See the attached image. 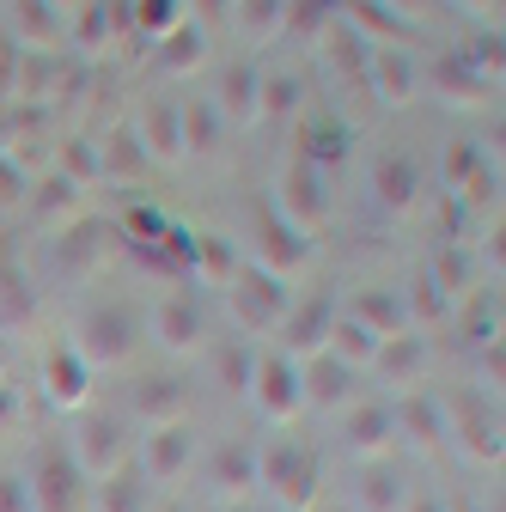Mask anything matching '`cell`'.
Masks as SVG:
<instances>
[{
    "label": "cell",
    "instance_id": "6da1fadb",
    "mask_svg": "<svg viewBox=\"0 0 506 512\" xmlns=\"http://www.w3.org/2000/svg\"><path fill=\"white\" fill-rule=\"evenodd\" d=\"M318 452H311L305 439L281 433L269 445H257V488L275 494L281 512H311V500H318Z\"/></svg>",
    "mask_w": 506,
    "mask_h": 512
},
{
    "label": "cell",
    "instance_id": "7a4b0ae2",
    "mask_svg": "<svg viewBox=\"0 0 506 512\" xmlns=\"http://www.w3.org/2000/svg\"><path fill=\"white\" fill-rule=\"evenodd\" d=\"M135 342H141V324H135L129 305H92V311L80 317V330H74V354H80L92 372L129 366V360H135Z\"/></svg>",
    "mask_w": 506,
    "mask_h": 512
},
{
    "label": "cell",
    "instance_id": "3957f363",
    "mask_svg": "<svg viewBox=\"0 0 506 512\" xmlns=\"http://www.w3.org/2000/svg\"><path fill=\"white\" fill-rule=\"evenodd\" d=\"M226 299H232L238 330H250V342L269 336V330H281V317L293 311L287 281H281V275H269V269H257V263H238V275H232Z\"/></svg>",
    "mask_w": 506,
    "mask_h": 512
},
{
    "label": "cell",
    "instance_id": "277c9868",
    "mask_svg": "<svg viewBox=\"0 0 506 512\" xmlns=\"http://www.w3.org/2000/svg\"><path fill=\"white\" fill-rule=\"evenodd\" d=\"M68 458H74V470L86 476V488L104 482V476H116V470H129V427H122L116 415L80 409V427H74Z\"/></svg>",
    "mask_w": 506,
    "mask_h": 512
},
{
    "label": "cell",
    "instance_id": "5b68a950",
    "mask_svg": "<svg viewBox=\"0 0 506 512\" xmlns=\"http://www.w3.org/2000/svg\"><path fill=\"white\" fill-rule=\"evenodd\" d=\"M250 403L269 427H293L299 409H305V378H299V360H287L281 348L275 354H257L250 366Z\"/></svg>",
    "mask_w": 506,
    "mask_h": 512
},
{
    "label": "cell",
    "instance_id": "8992f818",
    "mask_svg": "<svg viewBox=\"0 0 506 512\" xmlns=\"http://www.w3.org/2000/svg\"><path fill=\"white\" fill-rule=\"evenodd\" d=\"M287 226H299L305 238L318 232L324 220H330V189H324V171L318 165H305V159H293L287 171H281V189H275V202H269Z\"/></svg>",
    "mask_w": 506,
    "mask_h": 512
},
{
    "label": "cell",
    "instance_id": "52a82bcc",
    "mask_svg": "<svg viewBox=\"0 0 506 512\" xmlns=\"http://www.w3.org/2000/svg\"><path fill=\"white\" fill-rule=\"evenodd\" d=\"M92 366L74 354V342H55L49 354H43V366H37V384H43V397H49V409H61V415H80L86 403H92Z\"/></svg>",
    "mask_w": 506,
    "mask_h": 512
},
{
    "label": "cell",
    "instance_id": "ba28073f",
    "mask_svg": "<svg viewBox=\"0 0 506 512\" xmlns=\"http://www.w3.org/2000/svg\"><path fill=\"white\" fill-rule=\"evenodd\" d=\"M25 488H31V512H86V476L74 470L68 452H55V445L37 458Z\"/></svg>",
    "mask_w": 506,
    "mask_h": 512
},
{
    "label": "cell",
    "instance_id": "9c48e42d",
    "mask_svg": "<svg viewBox=\"0 0 506 512\" xmlns=\"http://www.w3.org/2000/svg\"><path fill=\"white\" fill-rule=\"evenodd\" d=\"M336 317H342V305L330 299V293H318V299H305V305H293L287 317H281V354L287 360H318L324 348H330V330H336Z\"/></svg>",
    "mask_w": 506,
    "mask_h": 512
},
{
    "label": "cell",
    "instance_id": "30bf717a",
    "mask_svg": "<svg viewBox=\"0 0 506 512\" xmlns=\"http://www.w3.org/2000/svg\"><path fill=\"white\" fill-rule=\"evenodd\" d=\"M342 445L360 464L397 458V415H391V403H348L342 409Z\"/></svg>",
    "mask_w": 506,
    "mask_h": 512
},
{
    "label": "cell",
    "instance_id": "8fae6325",
    "mask_svg": "<svg viewBox=\"0 0 506 512\" xmlns=\"http://www.w3.org/2000/svg\"><path fill=\"white\" fill-rule=\"evenodd\" d=\"M153 342L165 354H202V299L189 287H171L159 305H153Z\"/></svg>",
    "mask_w": 506,
    "mask_h": 512
},
{
    "label": "cell",
    "instance_id": "7c38bea8",
    "mask_svg": "<svg viewBox=\"0 0 506 512\" xmlns=\"http://www.w3.org/2000/svg\"><path fill=\"white\" fill-rule=\"evenodd\" d=\"M305 256H311V238H305L299 226H287V220L263 202V208H257V244H250V263L287 281V275L305 263Z\"/></svg>",
    "mask_w": 506,
    "mask_h": 512
},
{
    "label": "cell",
    "instance_id": "4fadbf2b",
    "mask_svg": "<svg viewBox=\"0 0 506 512\" xmlns=\"http://www.w3.org/2000/svg\"><path fill=\"white\" fill-rule=\"evenodd\" d=\"M446 421H458V439L476 464H500V415L488 391H458L446 403Z\"/></svg>",
    "mask_w": 506,
    "mask_h": 512
},
{
    "label": "cell",
    "instance_id": "5bb4252c",
    "mask_svg": "<svg viewBox=\"0 0 506 512\" xmlns=\"http://www.w3.org/2000/svg\"><path fill=\"white\" fill-rule=\"evenodd\" d=\"M208 488L220 506H250L257 494V445L250 439H226L220 452L208 458Z\"/></svg>",
    "mask_w": 506,
    "mask_h": 512
},
{
    "label": "cell",
    "instance_id": "9a60e30c",
    "mask_svg": "<svg viewBox=\"0 0 506 512\" xmlns=\"http://www.w3.org/2000/svg\"><path fill=\"white\" fill-rule=\"evenodd\" d=\"M427 366H433V348H427V336H421V330L385 336V342L372 348V372L385 378V384H397V391H421Z\"/></svg>",
    "mask_w": 506,
    "mask_h": 512
},
{
    "label": "cell",
    "instance_id": "2e32d148",
    "mask_svg": "<svg viewBox=\"0 0 506 512\" xmlns=\"http://www.w3.org/2000/svg\"><path fill=\"white\" fill-rule=\"evenodd\" d=\"M366 86L378 92V104H409V98L421 92L415 55L397 49V43H372V55H366Z\"/></svg>",
    "mask_w": 506,
    "mask_h": 512
},
{
    "label": "cell",
    "instance_id": "e0dca14e",
    "mask_svg": "<svg viewBox=\"0 0 506 512\" xmlns=\"http://www.w3.org/2000/svg\"><path fill=\"white\" fill-rule=\"evenodd\" d=\"M189 384L177 378V372H153V378H141L135 384V415H141V427H189Z\"/></svg>",
    "mask_w": 506,
    "mask_h": 512
},
{
    "label": "cell",
    "instance_id": "ac0fdd59",
    "mask_svg": "<svg viewBox=\"0 0 506 512\" xmlns=\"http://www.w3.org/2000/svg\"><path fill=\"white\" fill-rule=\"evenodd\" d=\"M196 458V439L189 427H147L141 433V482H177Z\"/></svg>",
    "mask_w": 506,
    "mask_h": 512
},
{
    "label": "cell",
    "instance_id": "d6986e66",
    "mask_svg": "<svg viewBox=\"0 0 506 512\" xmlns=\"http://www.w3.org/2000/svg\"><path fill=\"white\" fill-rule=\"evenodd\" d=\"M214 110H220V122H263V68L257 61H232L220 74Z\"/></svg>",
    "mask_w": 506,
    "mask_h": 512
},
{
    "label": "cell",
    "instance_id": "ffe728a7",
    "mask_svg": "<svg viewBox=\"0 0 506 512\" xmlns=\"http://www.w3.org/2000/svg\"><path fill=\"white\" fill-rule=\"evenodd\" d=\"M135 141H141L147 165H177V159H183V135H177V98H147V104H141Z\"/></svg>",
    "mask_w": 506,
    "mask_h": 512
},
{
    "label": "cell",
    "instance_id": "44dd1931",
    "mask_svg": "<svg viewBox=\"0 0 506 512\" xmlns=\"http://www.w3.org/2000/svg\"><path fill=\"white\" fill-rule=\"evenodd\" d=\"M61 13L49 7V0H13V49H25V55H61Z\"/></svg>",
    "mask_w": 506,
    "mask_h": 512
},
{
    "label": "cell",
    "instance_id": "7402d4cb",
    "mask_svg": "<svg viewBox=\"0 0 506 512\" xmlns=\"http://www.w3.org/2000/svg\"><path fill=\"white\" fill-rule=\"evenodd\" d=\"M391 415H397V439L409 433L415 445H427V452H439V445H446V397L403 391V397L391 403Z\"/></svg>",
    "mask_w": 506,
    "mask_h": 512
},
{
    "label": "cell",
    "instance_id": "603a6c76",
    "mask_svg": "<svg viewBox=\"0 0 506 512\" xmlns=\"http://www.w3.org/2000/svg\"><path fill=\"white\" fill-rule=\"evenodd\" d=\"M68 37L86 55H104V49H116V37H129V7L122 0H80V19Z\"/></svg>",
    "mask_w": 506,
    "mask_h": 512
},
{
    "label": "cell",
    "instance_id": "cb8c5ba5",
    "mask_svg": "<svg viewBox=\"0 0 506 512\" xmlns=\"http://www.w3.org/2000/svg\"><path fill=\"white\" fill-rule=\"evenodd\" d=\"M299 378H305V409H348L354 403V366H342L336 354L305 360Z\"/></svg>",
    "mask_w": 506,
    "mask_h": 512
},
{
    "label": "cell",
    "instance_id": "d4e9b609",
    "mask_svg": "<svg viewBox=\"0 0 506 512\" xmlns=\"http://www.w3.org/2000/svg\"><path fill=\"white\" fill-rule=\"evenodd\" d=\"M409 494H415V482L397 470V458L366 464V470H360V482H354L360 512H403V506H409Z\"/></svg>",
    "mask_w": 506,
    "mask_h": 512
},
{
    "label": "cell",
    "instance_id": "484cf974",
    "mask_svg": "<svg viewBox=\"0 0 506 512\" xmlns=\"http://www.w3.org/2000/svg\"><path fill=\"white\" fill-rule=\"evenodd\" d=\"M372 196L385 202V208H415L421 202V165L409 153H378L372 159Z\"/></svg>",
    "mask_w": 506,
    "mask_h": 512
},
{
    "label": "cell",
    "instance_id": "4316f807",
    "mask_svg": "<svg viewBox=\"0 0 506 512\" xmlns=\"http://www.w3.org/2000/svg\"><path fill=\"white\" fill-rule=\"evenodd\" d=\"M86 512H153V488L141 482V470H116L104 482L86 488Z\"/></svg>",
    "mask_w": 506,
    "mask_h": 512
},
{
    "label": "cell",
    "instance_id": "83f0119b",
    "mask_svg": "<svg viewBox=\"0 0 506 512\" xmlns=\"http://www.w3.org/2000/svg\"><path fill=\"white\" fill-rule=\"evenodd\" d=\"M348 317H354V324H366L378 342L409 330V305H403V293H391V287H366V293L348 305Z\"/></svg>",
    "mask_w": 506,
    "mask_h": 512
},
{
    "label": "cell",
    "instance_id": "f1b7e54d",
    "mask_svg": "<svg viewBox=\"0 0 506 512\" xmlns=\"http://www.w3.org/2000/svg\"><path fill=\"white\" fill-rule=\"evenodd\" d=\"M183 256H189V269L202 275V287H232V275H238V250L220 232H189Z\"/></svg>",
    "mask_w": 506,
    "mask_h": 512
},
{
    "label": "cell",
    "instance_id": "f546056e",
    "mask_svg": "<svg viewBox=\"0 0 506 512\" xmlns=\"http://www.w3.org/2000/svg\"><path fill=\"white\" fill-rule=\"evenodd\" d=\"M104 238L110 232L92 226V220L55 232V263H61V275H92V263H104Z\"/></svg>",
    "mask_w": 506,
    "mask_h": 512
},
{
    "label": "cell",
    "instance_id": "4dcf8cb0",
    "mask_svg": "<svg viewBox=\"0 0 506 512\" xmlns=\"http://www.w3.org/2000/svg\"><path fill=\"white\" fill-rule=\"evenodd\" d=\"M37 324V287L25 269H0V336H19Z\"/></svg>",
    "mask_w": 506,
    "mask_h": 512
},
{
    "label": "cell",
    "instance_id": "1f68e13d",
    "mask_svg": "<svg viewBox=\"0 0 506 512\" xmlns=\"http://www.w3.org/2000/svg\"><path fill=\"white\" fill-rule=\"evenodd\" d=\"M98 171H104V183H135V177L153 171L141 141H135V128H110V141L98 147Z\"/></svg>",
    "mask_w": 506,
    "mask_h": 512
},
{
    "label": "cell",
    "instance_id": "d6a6232c",
    "mask_svg": "<svg viewBox=\"0 0 506 512\" xmlns=\"http://www.w3.org/2000/svg\"><path fill=\"white\" fill-rule=\"evenodd\" d=\"M208 61V25H196V19H183L165 43H159V68L165 74H196Z\"/></svg>",
    "mask_w": 506,
    "mask_h": 512
},
{
    "label": "cell",
    "instance_id": "836d02e7",
    "mask_svg": "<svg viewBox=\"0 0 506 512\" xmlns=\"http://www.w3.org/2000/svg\"><path fill=\"white\" fill-rule=\"evenodd\" d=\"M177 135H183V153H214L220 147V110L214 98H177Z\"/></svg>",
    "mask_w": 506,
    "mask_h": 512
},
{
    "label": "cell",
    "instance_id": "e575fe53",
    "mask_svg": "<svg viewBox=\"0 0 506 512\" xmlns=\"http://www.w3.org/2000/svg\"><path fill=\"white\" fill-rule=\"evenodd\" d=\"M122 7H129V31L153 37V43H165L189 19V0H122Z\"/></svg>",
    "mask_w": 506,
    "mask_h": 512
},
{
    "label": "cell",
    "instance_id": "d590c367",
    "mask_svg": "<svg viewBox=\"0 0 506 512\" xmlns=\"http://www.w3.org/2000/svg\"><path fill=\"white\" fill-rule=\"evenodd\" d=\"M342 153H348V128H342V122H299V159H305V165L324 171V165H336Z\"/></svg>",
    "mask_w": 506,
    "mask_h": 512
},
{
    "label": "cell",
    "instance_id": "8d00e7d4",
    "mask_svg": "<svg viewBox=\"0 0 506 512\" xmlns=\"http://www.w3.org/2000/svg\"><path fill=\"white\" fill-rule=\"evenodd\" d=\"M232 25L250 37V43H263L287 25V0H232Z\"/></svg>",
    "mask_w": 506,
    "mask_h": 512
},
{
    "label": "cell",
    "instance_id": "74e56055",
    "mask_svg": "<svg viewBox=\"0 0 506 512\" xmlns=\"http://www.w3.org/2000/svg\"><path fill=\"white\" fill-rule=\"evenodd\" d=\"M372 348H378V336H372L366 324H354V317L342 311V317H336V330H330V348H324V354H336L342 366H354V372H360V366H372Z\"/></svg>",
    "mask_w": 506,
    "mask_h": 512
},
{
    "label": "cell",
    "instance_id": "f35d334b",
    "mask_svg": "<svg viewBox=\"0 0 506 512\" xmlns=\"http://www.w3.org/2000/svg\"><path fill=\"white\" fill-rule=\"evenodd\" d=\"M439 98H452V104H482V98H488V80L470 68L464 55H446V61H439Z\"/></svg>",
    "mask_w": 506,
    "mask_h": 512
},
{
    "label": "cell",
    "instance_id": "ab89813d",
    "mask_svg": "<svg viewBox=\"0 0 506 512\" xmlns=\"http://www.w3.org/2000/svg\"><path fill=\"white\" fill-rule=\"evenodd\" d=\"M427 281L439 287V299H446V305H452L458 293H470V256H464V244H439Z\"/></svg>",
    "mask_w": 506,
    "mask_h": 512
},
{
    "label": "cell",
    "instance_id": "60d3db41",
    "mask_svg": "<svg viewBox=\"0 0 506 512\" xmlns=\"http://www.w3.org/2000/svg\"><path fill=\"white\" fill-rule=\"evenodd\" d=\"M61 177H74L80 189H92V183H104V171H98V147L92 141H61Z\"/></svg>",
    "mask_w": 506,
    "mask_h": 512
},
{
    "label": "cell",
    "instance_id": "b9f144b4",
    "mask_svg": "<svg viewBox=\"0 0 506 512\" xmlns=\"http://www.w3.org/2000/svg\"><path fill=\"white\" fill-rule=\"evenodd\" d=\"M263 116L269 122H293L299 116V80L293 74H263Z\"/></svg>",
    "mask_w": 506,
    "mask_h": 512
},
{
    "label": "cell",
    "instance_id": "7bdbcfd3",
    "mask_svg": "<svg viewBox=\"0 0 506 512\" xmlns=\"http://www.w3.org/2000/svg\"><path fill=\"white\" fill-rule=\"evenodd\" d=\"M250 366H257V348L250 342H226L220 348V384L226 391H250Z\"/></svg>",
    "mask_w": 506,
    "mask_h": 512
},
{
    "label": "cell",
    "instance_id": "ee69618b",
    "mask_svg": "<svg viewBox=\"0 0 506 512\" xmlns=\"http://www.w3.org/2000/svg\"><path fill=\"white\" fill-rule=\"evenodd\" d=\"M482 165H488V153H482L476 141H458V147H452V159H446V196H458V189H464Z\"/></svg>",
    "mask_w": 506,
    "mask_h": 512
},
{
    "label": "cell",
    "instance_id": "f6af8a7d",
    "mask_svg": "<svg viewBox=\"0 0 506 512\" xmlns=\"http://www.w3.org/2000/svg\"><path fill=\"white\" fill-rule=\"evenodd\" d=\"M37 208H43L49 220H61V214H74V208H80V183L55 171V177L43 183V196H37Z\"/></svg>",
    "mask_w": 506,
    "mask_h": 512
},
{
    "label": "cell",
    "instance_id": "bcb514c9",
    "mask_svg": "<svg viewBox=\"0 0 506 512\" xmlns=\"http://www.w3.org/2000/svg\"><path fill=\"white\" fill-rule=\"evenodd\" d=\"M25 189H31L25 165H19L13 153H0V202H25Z\"/></svg>",
    "mask_w": 506,
    "mask_h": 512
},
{
    "label": "cell",
    "instance_id": "7dc6e473",
    "mask_svg": "<svg viewBox=\"0 0 506 512\" xmlns=\"http://www.w3.org/2000/svg\"><path fill=\"white\" fill-rule=\"evenodd\" d=\"M0 512H31V488H25V476H0Z\"/></svg>",
    "mask_w": 506,
    "mask_h": 512
},
{
    "label": "cell",
    "instance_id": "c3c4849f",
    "mask_svg": "<svg viewBox=\"0 0 506 512\" xmlns=\"http://www.w3.org/2000/svg\"><path fill=\"white\" fill-rule=\"evenodd\" d=\"M0 427H19V391L0 378Z\"/></svg>",
    "mask_w": 506,
    "mask_h": 512
},
{
    "label": "cell",
    "instance_id": "681fc988",
    "mask_svg": "<svg viewBox=\"0 0 506 512\" xmlns=\"http://www.w3.org/2000/svg\"><path fill=\"white\" fill-rule=\"evenodd\" d=\"M403 512H446V494H427V488H415Z\"/></svg>",
    "mask_w": 506,
    "mask_h": 512
},
{
    "label": "cell",
    "instance_id": "f907efd6",
    "mask_svg": "<svg viewBox=\"0 0 506 512\" xmlns=\"http://www.w3.org/2000/svg\"><path fill=\"white\" fill-rule=\"evenodd\" d=\"M196 25H214V19H232V0H196Z\"/></svg>",
    "mask_w": 506,
    "mask_h": 512
},
{
    "label": "cell",
    "instance_id": "816d5d0a",
    "mask_svg": "<svg viewBox=\"0 0 506 512\" xmlns=\"http://www.w3.org/2000/svg\"><path fill=\"white\" fill-rule=\"evenodd\" d=\"M446 512H482L476 500H446Z\"/></svg>",
    "mask_w": 506,
    "mask_h": 512
},
{
    "label": "cell",
    "instance_id": "f5cc1de1",
    "mask_svg": "<svg viewBox=\"0 0 506 512\" xmlns=\"http://www.w3.org/2000/svg\"><path fill=\"white\" fill-rule=\"evenodd\" d=\"M49 7H55V13H61V7H74V13H80V0H49Z\"/></svg>",
    "mask_w": 506,
    "mask_h": 512
},
{
    "label": "cell",
    "instance_id": "db71d44e",
    "mask_svg": "<svg viewBox=\"0 0 506 512\" xmlns=\"http://www.w3.org/2000/svg\"><path fill=\"white\" fill-rule=\"evenodd\" d=\"M464 7H494V0H464Z\"/></svg>",
    "mask_w": 506,
    "mask_h": 512
},
{
    "label": "cell",
    "instance_id": "11a10c76",
    "mask_svg": "<svg viewBox=\"0 0 506 512\" xmlns=\"http://www.w3.org/2000/svg\"><path fill=\"white\" fill-rule=\"evenodd\" d=\"M220 512H250V506H220Z\"/></svg>",
    "mask_w": 506,
    "mask_h": 512
},
{
    "label": "cell",
    "instance_id": "9f6ffc18",
    "mask_svg": "<svg viewBox=\"0 0 506 512\" xmlns=\"http://www.w3.org/2000/svg\"><path fill=\"white\" fill-rule=\"evenodd\" d=\"M153 512H183V506H153Z\"/></svg>",
    "mask_w": 506,
    "mask_h": 512
}]
</instances>
